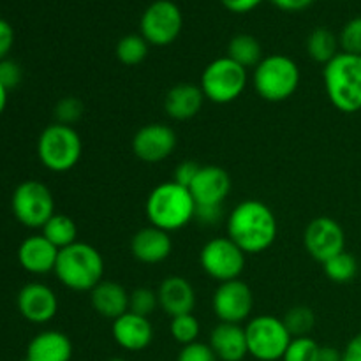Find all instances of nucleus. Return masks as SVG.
<instances>
[{
	"mask_svg": "<svg viewBox=\"0 0 361 361\" xmlns=\"http://www.w3.org/2000/svg\"><path fill=\"white\" fill-rule=\"evenodd\" d=\"M159 309L164 310L168 316H182L192 314L196 307V291L185 277L169 275L161 282L157 289Z\"/></svg>",
	"mask_w": 361,
	"mask_h": 361,
	"instance_id": "19",
	"label": "nucleus"
},
{
	"mask_svg": "<svg viewBox=\"0 0 361 361\" xmlns=\"http://www.w3.org/2000/svg\"><path fill=\"white\" fill-rule=\"evenodd\" d=\"M279 9L288 11V13H298V11L307 9L314 4V0H271Z\"/></svg>",
	"mask_w": 361,
	"mask_h": 361,
	"instance_id": "43",
	"label": "nucleus"
},
{
	"mask_svg": "<svg viewBox=\"0 0 361 361\" xmlns=\"http://www.w3.org/2000/svg\"><path fill=\"white\" fill-rule=\"evenodd\" d=\"M129 295L122 284L113 281H102L90 291L92 309L99 316L115 321L116 317L129 312Z\"/></svg>",
	"mask_w": 361,
	"mask_h": 361,
	"instance_id": "24",
	"label": "nucleus"
},
{
	"mask_svg": "<svg viewBox=\"0 0 361 361\" xmlns=\"http://www.w3.org/2000/svg\"><path fill=\"white\" fill-rule=\"evenodd\" d=\"M204 102V94L200 85L176 83L168 90L164 97V109L169 118L190 120L201 111Z\"/></svg>",
	"mask_w": 361,
	"mask_h": 361,
	"instance_id": "22",
	"label": "nucleus"
},
{
	"mask_svg": "<svg viewBox=\"0 0 361 361\" xmlns=\"http://www.w3.org/2000/svg\"><path fill=\"white\" fill-rule=\"evenodd\" d=\"M212 307L221 323L240 324L249 321L254 309V293L247 282L228 281L217 286L212 298Z\"/></svg>",
	"mask_w": 361,
	"mask_h": 361,
	"instance_id": "12",
	"label": "nucleus"
},
{
	"mask_svg": "<svg viewBox=\"0 0 361 361\" xmlns=\"http://www.w3.org/2000/svg\"><path fill=\"white\" fill-rule=\"evenodd\" d=\"M321 345L312 337H296L288 345L284 361H317Z\"/></svg>",
	"mask_w": 361,
	"mask_h": 361,
	"instance_id": "32",
	"label": "nucleus"
},
{
	"mask_svg": "<svg viewBox=\"0 0 361 361\" xmlns=\"http://www.w3.org/2000/svg\"><path fill=\"white\" fill-rule=\"evenodd\" d=\"M148 42L141 34H129L122 37L116 44V59L123 66H137L148 55Z\"/></svg>",
	"mask_w": 361,
	"mask_h": 361,
	"instance_id": "29",
	"label": "nucleus"
},
{
	"mask_svg": "<svg viewBox=\"0 0 361 361\" xmlns=\"http://www.w3.org/2000/svg\"><path fill=\"white\" fill-rule=\"evenodd\" d=\"M21 78H23V73H21L20 63L11 59L0 60V85L7 92L16 88L21 83Z\"/></svg>",
	"mask_w": 361,
	"mask_h": 361,
	"instance_id": "37",
	"label": "nucleus"
},
{
	"mask_svg": "<svg viewBox=\"0 0 361 361\" xmlns=\"http://www.w3.org/2000/svg\"><path fill=\"white\" fill-rule=\"evenodd\" d=\"M169 331H171V337L175 338V342L182 345H189L197 342L201 324L194 314H182V316L171 317Z\"/></svg>",
	"mask_w": 361,
	"mask_h": 361,
	"instance_id": "31",
	"label": "nucleus"
},
{
	"mask_svg": "<svg viewBox=\"0 0 361 361\" xmlns=\"http://www.w3.org/2000/svg\"><path fill=\"white\" fill-rule=\"evenodd\" d=\"M249 355L259 361H279L284 358L293 337L284 321L275 316H256L245 326Z\"/></svg>",
	"mask_w": 361,
	"mask_h": 361,
	"instance_id": "8",
	"label": "nucleus"
},
{
	"mask_svg": "<svg viewBox=\"0 0 361 361\" xmlns=\"http://www.w3.org/2000/svg\"><path fill=\"white\" fill-rule=\"evenodd\" d=\"M173 250L171 236L168 231L148 226L134 233L130 238V252L134 259L143 264H159L169 257Z\"/></svg>",
	"mask_w": 361,
	"mask_h": 361,
	"instance_id": "18",
	"label": "nucleus"
},
{
	"mask_svg": "<svg viewBox=\"0 0 361 361\" xmlns=\"http://www.w3.org/2000/svg\"><path fill=\"white\" fill-rule=\"evenodd\" d=\"M222 6L226 7L228 11L236 14H243V13H249V11L256 9L263 0H221Z\"/></svg>",
	"mask_w": 361,
	"mask_h": 361,
	"instance_id": "41",
	"label": "nucleus"
},
{
	"mask_svg": "<svg viewBox=\"0 0 361 361\" xmlns=\"http://www.w3.org/2000/svg\"><path fill=\"white\" fill-rule=\"evenodd\" d=\"M317 361H342V351L330 348V345H324V348H321L319 360Z\"/></svg>",
	"mask_w": 361,
	"mask_h": 361,
	"instance_id": "44",
	"label": "nucleus"
},
{
	"mask_svg": "<svg viewBox=\"0 0 361 361\" xmlns=\"http://www.w3.org/2000/svg\"><path fill=\"white\" fill-rule=\"evenodd\" d=\"M111 335L116 344L130 353L147 349L154 341V326L150 319L134 312H126L111 323Z\"/></svg>",
	"mask_w": 361,
	"mask_h": 361,
	"instance_id": "17",
	"label": "nucleus"
},
{
	"mask_svg": "<svg viewBox=\"0 0 361 361\" xmlns=\"http://www.w3.org/2000/svg\"><path fill=\"white\" fill-rule=\"evenodd\" d=\"M324 275L335 284H348L358 274V261L353 254L341 252L337 256L330 257L326 263H323Z\"/></svg>",
	"mask_w": 361,
	"mask_h": 361,
	"instance_id": "28",
	"label": "nucleus"
},
{
	"mask_svg": "<svg viewBox=\"0 0 361 361\" xmlns=\"http://www.w3.org/2000/svg\"><path fill=\"white\" fill-rule=\"evenodd\" d=\"M73 342L59 330H46L35 335L27 348L25 361H71Z\"/></svg>",
	"mask_w": 361,
	"mask_h": 361,
	"instance_id": "23",
	"label": "nucleus"
},
{
	"mask_svg": "<svg viewBox=\"0 0 361 361\" xmlns=\"http://www.w3.org/2000/svg\"><path fill=\"white\" fill-rule=\"evenodd\" d=\"M189 190L196 207H222L231 192V176L221 166H201Z\"/></svg>",
	"mask_w": 361,
	"mask_h": 361,
	"instance_id": "15",
	"label": "nucleus"
},
{
	"mask_svg": "<svg viewBox=\"0 0 361 361\" xmlns=\"http://www.w3.org/2000/svg\"><path fill=\"white\" fill-rule=\"evenodd\" d=\"M176 361H219V358L208 344L194 342V344L183 345Z\"/></svg>",
	"mask_w": 361,
	"mask_h": 361,
	"instance_id": "36",
	"label": "nucleus"
},
{
	"mask_svg": "<svg viewBox=\"0 0 361 361\" xmlns=\"http://www.w3.org/2000/svg\"><path fill=\"white\" fill-rule=\"evenodd\" d=\"M108 361H127V360H123V358H111V360H108Z\"/></svg>",
	"mask_w": 361,
	"mask_h": 361,
	"instance_id": "46",
	"label": "nucleus"
},
{
	"mask_svg": "<svg viewBox=\"0 0 361 361\" xmlns=\"http://www.w3.org/2000/svg\"><path fill=\"white\" fill-rule=\"evenodd\" d=\"M176 133L166 123H147L133 137V152L140 161L155 164L162 162L175 152Z\"/></svg>",
	"mask_w": 361,
	"mask_h": 361,
	"instance_id": "14",
	"label": "nucleus"
},
{
	"mask_svg": "<svg viewBox=\"0 0 361 361\" xmlns=\"http://www.w3.org/2000/svg\"><path fill=\"white\" fill-rule=\"evenodd\" d=\"M6 106H7V90L0 85V115L6 111Z\"/></svg>",
	"mask_w": 361,
	"mask_h": 361,
	"instance_id": "45",
	"label": "nucleus"
},
{
	"mask_svg": "<svg viewBox=\"0 0 361 361\" xmlns=\"http://www.w3.org/2000/svg\"><path fill=\"white\" fill-rule=\"evenodd\" d=\"M60 250L42 235H32L21 242L18 249V261L21 268L32 275H46L55 271Z\"/></svg>",
	"mask_w": 361,
	"mask_h": 361,
	"instance_id": "20",
	"label": "nucleus"
},
{
	"mask_svg": "<svg viewBox=\"0 0 361 361\" xmlns=\"http://www.w3.org/2000/svg\"><path fill=\"white\" fill-rule=\"evenodd\" d=\"M228 238L245 254H261L270 249L279 235L274 210L259 200H245L236 204L226 221Z\"/></svg>",
	"mask_w": 361,
	"mask_h": 361,
	"instance_id": "1",
	"label": "nucleus"
},
{
	"mask_svg": "<svg viewBox=\"0 0 361 361\" xmlns=\"http://www.w3.org/2000/svg\"><path fill=\"white\" fill-rule=\"evenodd\" d=\"M303 245L312 259L326 263L345 250L344 228L331 217H316L303 231Z\"/></svg>",
	"mask_w": 361,
	"mask_h": 361,
	"instance_id": "13",
	"label": "nucleus"
},
{
	"mask_svg": "<svg viewBox=\"0 0 361 361\" xmlns=\"http://www.w3.org/2000/svg\"><path fill=\"white\" fill-rule=\"evenodd\" d=\"M342 361H361V334L355 335L342 351Z\"/></svg>",
	"mask_w": 361,
	"mask_h": 361,
	"instance_id": "42",
	"label": "nucleus"
},
{
	"mask_svg": "<svg viewBox=\"0 0 361 361\" xmlns=\"http://www.w3.org/2000/svg\"><path fill=\"white\" fill-rule=\"evenodd\" d=\"M21 316L34 324H46L59 312V298L55 291L41 282H32L21 288L16 298Z\"/></svg>",
	"mask_w": 361,
	"mask_h": 361,
	"instance_id": "16",
	"label": "nucleus"
},
{
	"mask_svg": "<svg viewBox=\"0 0 361 361\" xmlns=\"http://www.w3.org/2000/svg\"><path fill=\"white\" fill-rule=\"evenodd\" d=\"M228 56L245 69L256 67L264 59L259 41L249 34H238L229 41Z\"/></svg>",
	"mask_w": 361,
	"mask_h": 361,
	"instance_id": "27",
	"label": "nucleus"
},
{
	"mask_svg": "<svg viewBox=\"0 0 361 361\" xmlns=\"http://www.w3.org/2000/svg\"><path fill=\"white\" fill-rule=\"evenodd\" d=\"M85 115V104L78 97H62L55 106V118L56 123H63V126H71L80 122Z\"/></svg>",
	"mask_w": 361,
	"mask_h": 361,
	"instance_id": "34",
	"label": "nucleus"
},
{
	"mask_svg": "<svg viewBox=\"0 0 361 361\" xmlns=\"http://www.w3.org/2000/svg\"><path fill=\"white\" fill-rule=\"evenodd\" d=\"M159 309L157 291L150 288H136L129 295V310L140 316L148 317Z\"/></svg>",
	"mask_w": 361,
	"mask_h": 361,
	"instance_id": "33",
	"label": "nucleus"
},
{
	"mask_svg": "<svg viewBox=\"0 0 361 361\" xmlns=\"http://www.w3.org/2000/svg\"><path fill=\"white\" fill-rule=\"evenodd\" d=\"M147 219L150 226L162 231H178L185 228L196 215V201L187 187L176 182L159 183L147 197L145 204Z\"/></svg>",
	"mask_w": 361,
	"mask_h": 361,
	"instance_id": "2",
	"label": "nucleus"
},
{
	"mask_svg": "<svg viewBox=\"0 0 361 361\" xmlns=\"http://www.w3.org/2000/svg\"><path fill=\"white\" fill-rule=\"evenodd\" d=\"M222 215H224L222 207H196V215H194V219H196L200 224L215 226L222 221Z\"/></svg>",
	"mask_w": 361,
	"mask_h": 361,
	"instance_id": "39",
	"label": "nucleus"
},
{
	"mask_svg": "<svg viewBox=\"0 0 361 361\" xmlns=\"http://www.w3.org/2000/svg\"><path fill=\"white\" fill-rule=\"evenodd\" d=\"M37 155L41 164L53 173H67L80 162L83 141L74 127L51 123L37 140Z\"/></svg>",
	"mask_w": 361,
	"mask_h": 361,
	"instance_id": "6",
	"label": "nucleus"
},
{
	"mask_svg": "<svg viewBox=\"0 0 361 361\" xmlns=\"http://www.w3.org/2000/svg\"><path fill=\"white\" fill-rule=\"evenodd\" d=\"M247 254L228 236L208 240L200 252V263L204 274L219 284L236 281L245 270Z\"/></svg>",
	"mask_w": 361,
	"mask_h": 361,
	"instance_id": "10",
	"label": "nucleus"
},
{
	"mask_svg": "<svg viewBox=\"0 0 361 361\" xmlns=\"http://www.w3.org/2000/svg\"><path fill=\"white\" fill-rule=\"evenodd\" d=\"M300 67L291 56L268 55L254 67L252 85L261 99L282 102L296 94L300 87Z\"/></svg>",
	"mask_w": 361,
	"mask_h": 361,
	"instance_id": "5",
	"label": "nucleus"
},
{
	"mask_svg": "<svg viewBox=\"0 0 361 361\" xmlns=\"http://www.w3.org/2000/svg\"><path fill=\"white\" fill-rule=\"evenodd\" d=\"M53 274L60 284L71 291L90 293L99 282H102L104 259L94 245L76 242L60 250Z\"/></svg>",
	"mask_w": 361,
	"mask_h": 361,
	"instance_id": "3",
	"label": "nucleus"
},
{
	"mask_svg": "<svg viewBox=\"0 0 361 361\" xmlns=\"http://www.w3.org/2000/svg\"><path fill=\"white\" fill-rule=\"evenodd\" d=\"M200 168L201 166L194 161L180 162V164L175 168V173H173V182H176L178 185L187 187V189H189L190 183H192L194 178H196Z\"/></svg>",
	"mask_w": 361,
	"mask_h": 361,
	"instance_id": "38",
	"label": "nucleus"
},
{
	"mask_svg": "<svg viewBox=\"0 0 361 361\" xmlns=\"http://www.w3.org/2000/svg\"><path fill=\"white\" fill-rule=\"evenodd\" d=\"M11 208L16 221L30 229H42V226L56 214L51 190L37 180L21 182L14 189Z\"/></svg>",
	"mask_w": 361,
	"mask_h": 361,
	"instance_id": "9",
	"label": "nucleus"
},
{
	"mask_svg": "<svg viewBox=\"0 0 361 361\" xmlns=\"http://www.w3.org/2000/svg\"><path fill=\"white\" fill-rule=\"evenodd\" d=\"M338 46H341V41L330 28H314L309 37H307V53H309V56L314 62L324 63V66L341 53Z\"/></svg>",
	"mask_w": 361,
	"mask_h": 361,
	"instance_id": "25",
	"label": "nucleus"
},
{
	"mask_svg": "<svg viewBox=\"0 0 361 361\" xmlns=\"http://www.w3.org/2000/svg\"><path fill=\"white\" fill-rule=\"evenodd\" d=\"M41 235L59 250L78 242V226L69 215L55 214L41 229Z\"/></svg>",
	"mask_w": 361,
	"mask_h": 361,
	"instance_id": "26",
	"label": "nucleus"
},
{
	"mask_svg": "<svg viewBox=\"0 0 361 361\" xmlns=\"http://www.w3.org/2000/svg\"><path fill=\"white\" fill-rule=\"evenodd\" d=\"M14 44V30L6 20L0 18V60L7 59Z\"/></svg>",
	"mask_w": 361,
	"mask_h": 361,
	"instance_id": "40",
	"label": "nucleus"
},
{
	"mask_svg": "<svg viewBox=\"0 0 361 361\" xmlns=\"http://www.w3.org/2000/svg\"><path fill=\"white\" fill-rule=\"evenodd\" d=\"M183 27L180 7L171 0H157L150 4L141 16V35L148 44L168 46L178 39Z\"/></svg>",
	"mask_w": 361,
	"mask_h": 361,
	"instance_id": "11",
	"label": "nucleus"
},
{
	"mask_svg": "<svg viewBox=\"0 0 361 361\" xmlns=\"http://www.w3.org/2000/svg\"><path fill=\"white\" fill-rule=\"evenodd\" d=\"M284 324L293 338L309 337L310 331L316 326V314L310 307L296 305L289 309L284 316Z\"/></svg>",
	"mask_w": 361,
	"mask_h": 361,
	"instance_id": "30",
	"label": "nucleus"
},
{
	"mask_svg": "<svg viewBox=\"0 0 361 361\" xmlns=\"http://www.w3.org/2000/svg\"><path fill=\"white\" fill-rule=\"evenodd\" d=\"M247 81H249V74L245 67L236 63L229 56H221V59L212 60L204 67L200 87L204 99L214 104H229L243 94Z\"/></svg>",
	"mask_w": 361,
	"mask_h": 361,
	"instance_id": "7",
	"label": "nucleus"
},
{
	"mask_svg": "<svg viewBox=\"0 0 361 361\" xmlns=\"http://www.w3.org/2000/svg\"><path fill=\"white\" fill-rule=\"evenodd\" d=\"M326 97L338 111H361V56L341 51L324 66Z\"/></svg>",
	"mask_w": 361,
	"mask_h": 361,
	"instance_id": "4",
	"label": "nucleus"
},
{
	"mask_svg": "<svg viewBox=\"0 0 361 361\" xmlns=\"http://www.w3.org/2000/svg\"><path fill=\"white\" fill-rule=\"evenodd\" d=\"M219 361H242L249 355L245 326L233 323H219L212 330L210 344Z\"/></svg>",
	"mask_w": 361,
	"mask_h": 361,
	"instance_id": "21",
	"label": "nucleus"
},
{
	"mask_svg": "<svg viewBox=\"0 0 361 361\" xmlns=\"http://www.w3.org/2000/svg\"><path fill=\"white\" fill-rule=\"evenodd\" d=\"M338 41L342 51L361 56V16L353 18L344 25Z\"/></svg>",
	"mask_w": 361,
	"mask_h": 361,
	"instance_id": "35",
	"label": "nucleus"
}]
</instances>
